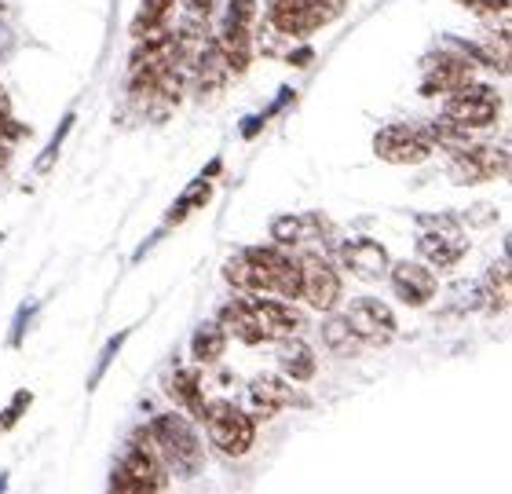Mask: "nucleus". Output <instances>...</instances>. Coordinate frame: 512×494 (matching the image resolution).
Returning a JSON list of instances; mask_svg holds the SVG:
<instances>
[{"label": "nucleus", "instance_id": "f257e3e1", "mask_svg": "<svg viewBox=\"0 0 512 494\" xmlns=\"http://www.w3.org/2000/svg\"><path fill=\"white\" fill-rule=\"evenodd\" d=\"M169 487V469L161 462L158 447H154V436H150L147 425L128 432V447L125 458L118 462V469L110 473V491H165Z\"/></svg>", "mask_w": 512, "mask_h": 494}, {"label": "nucleus", "instance_id": "f03ea898", "mask_svg": "<svg viewBox=\"0 0 512 494\" xmlns=\"http://www.w3.org/2000/svg\"><path fill=\"white\" fill-rule=\"evenodd\" d=\"M147 429L154 436V447H158L165 469H172L176 476H194L202 469V436L187 414H180V410L154 414Z\"/></svg>", "mask_w": 512, "mask_h": 494}, {"label": "nucleus", "instance_id": "7ed1b4c3", "mask_svg": "<svg viewBox=\"0 0 512 494\" xmlns=\"http://www.w3.org/2000/svg\"><path fill=\"white\" fill-rule=\"evenodd\" d=\"M253 264L256 275V293L267 297H282V301H297L300 297V257H293V249L282 246H246L242 249Z\"/></svg>", "mask_w": 512, "mask_h": 494}, {"label": "nucleus", "instance_id": "20e7f679", "mask_svg": "<svg viewBox=\"0 0 512 494\" xmlns=\"http://www.w3.org/2000/svg\"><path fill=\"white\" fill-rule=\"evenodd\" d=\"M202 425L209 432V443L227 458H242L253 451L256 443V421L249 418V410L227 403V399H213L205 403Z\"/></svg>", "mask_w": 512, "mask_h": 494}, {"label": "nucleus", "instance_id": "39448f33", "mask_svg": "<svg viewBox=\"0 0 512 494\" xmlns=\"http://www.w3.org/2000/svg\"><path fill=\"white\" fill-rule=\"evenodd\" d=\"M498 114H502L498 88L483 85V81H469L465 88L443 96V114H439V118H447L450 125H458V129L480 132V129H491L494 121H498Z\"/></svg>", "mask_w": 512, "mask_h": 494}, {"label": "nucleus", "instance_id": "423d86ee", "mask_svg": "<svg viewBox=\"0 0 512 494\" xmlns=\"http://www.w3.org/2000/svg\"><path fill=\"white\" fill-rule=\"evenodd\" d=\"M300 297L315 308V312H337L341 304V275L322 253H300Z\"/></svg>", "mask_w": 512, "mask_h": 494}, {"label": "nucleus", "instance_id": "0eeeda50", "mask_svg": "<svg viewBox=\"0 0 512 494\" xmlns=\"http://www.w3.org/2000/svg\"><path fill=\"white\" fill-rule=\"evenodd\" d=\"M425 77H421V96H450V92H458L465 88L469 81H476V66L465 59L461 52H432L421 63Z\"/></svg>", "mask_w": 512, "mask_h": 494}, {"label": "nucleus", "instance_id": "6e6552de", "mask_svg": "<svg viewBox=\"0 0 512 494\" xmlns=\"http://www.w3.org/2000/svg\"><path fill=\"white\" fill-rule=\"evenodd\" d=\"M374 154L388 165H421L432 158V143L417 125H384L374 136Z\"/></svg>", "mask_w": 512, "mask_h": 494}, {"label": "nucleus", "instance_id": "1a4fd4ad", "mask_svg": "<svg viewBox=\"0 0 512 494\" xmlns=\"http://www.w3.org/2000/svg\"><path fill=\"white\" fill-rule=\"evenodd\" d=\"M249 308H253L260 341H282V337H297L304 330V315L293 308V301L282 297H267V293H246Z\"/></svg>", "mask_w": 512, "mask_h": 494}, {"label": "nucleus", "instance_id": "9d476101", "mask_svg": "<svg viewBox=\"0 0 512 494\" xmlns=\"http://www.w3.org/2000/svg\"><path fill=\"white\" fill-rule=\"evenodd\" d=\"M388 282L395 290V301L406 304V308H425V304L436 301L439 279L436 271L421 264V260H399V264H388Z\"/></svg>", "mask_w": 512, "mask_h": 494}, {"label": "nucleus", "instance_id": "9b49d317", "mask_svg": "<svg viewBox=\"0 0 512 494\" xmlns=\"http://www.w3.org/2000/svg\"><path fill=\"white\" fill-rule=\"evenodd\" d=\"M344 319L363 344H388L395 337V312L381 297H355Z\"/></svg>", "mask_w": 512, "mask_h": 494}, {"label": "nucleus", "instance_id": "f8f14e48", "mask_svg": "<svg viewBox=\"0 0 512 494\" xmlns=\"http://www.w3.org/2000/svg\"><path fill=\"white\" fill-rule=\"evenodd\" d=\"M337 260H341V268L348 271V275H355V279L363 282H377L388 275V249L381 246V242H374V238H352V242H341L337 246Z\"/></svg>", "mask_w": 512, "mask_h": 494}, {"label": "nucleus", "instance_id": "ddd939ff", "mask_svg": "<svg viewBox=\"0 0 512 494\" xmlns=\"http://www.w3.org/2000/svg\"><path fill=\"white\" fill-rule=\"evenodd\" d=\"M465 253H469L465 231H421L417 235V260L428 264L432 271L458 268Z\"/></svg>", "mask_w": 512, "mask_h": 494}, {"label": "nucleus", "instance_id": "4468645a", "mask_svg": "<svg viewBox=\"0 0 512 494\" xmlns=\"http://www.w3.org/2000/svg\"><path fill=\"white\" fill-rule=\"evenodd\" d=\"M264 15H267V30L278 33V37H311L319 30L315 19L308 15L304 0H264Z\"/></svg>", "mask_w": 512, "mask_h": 494}, {"label": "nucleus", "instance_id": "2eb2a0df", "mask_svg": "<svg viewBox=\"0 0 512 494\" xmlns=\"http://www.w3.org/2000/svg\"><path fill=\"white\" fill-rule=\"evenodd\" d=\"M249 399H253V410H249V418L253 421H267L275 418L278 410H286L297 403V392L289 385L286 377H256L253 385H249Z\"/></svg>", "mask_w": 512, "mask_h": 494}, {"label": "nucleus", "instance_id": "dca6fc26", "mask_svg": "<svg viewBox=\"0 0 512 494\" xmlns=\"http://www.w3.org/2000/svg\"><path fill=\"white\" fill-rule=\"evenodd\" d=\"M213 41L224 55V66L231 77L246 74L253 63V26H235V22H220V30H213Z\"/></svg>", "mask_w": 512, "mask_h": 494}, {"label": "nucleus", "instance_id": "f3484780", "mask_svg": "<svg viewBox=\"0 0 512 494\" xmlns=\"http://www.w3.org/2000/svg\"><path fill=\"white\" fill-rule=\"evenodd\" d=\"M165 396L183 407L191 418L202 421L205 414V388H202V374L198 370H187V366H176L172 374H165Z\"/></svg>", "mask_w": 512, "mask_h": 494}, {"label": "nucleus", "instance_id": "a211bd4d", "mask_svg": "<svg viewBox=\"0 0 512 494\" xmlns=\"http://www.w3.org/2000/svg\"><path fill=\"white\" fill-rule=\"evenodd\" d=\"M216 323L224 326L227 337H235L242 344H264L260 341V330H256V319H253V308H249V297L246 293H238L231 301L216 312Z\"/></svg>", "mask_w": 512, "mask_h": 494}, {"label": "nucleus", "instance_id": "6ab92c4d", "mask_svg": "<svg viewBox=\"0 0 512 494\" xmlns=\"http://www.w3.org/2000/svg\"><path fill=\"white\" fill-rule=\"evenodd\" d=\"M278 366H282V374L293 377L297 385H304V381H311L315 377V370H319V359H315V348H308V344L300 341V337H282L278 341Z\"/></svg>", "mask_w": 512, "mask_h": 494}, {"label": "nucleus", "instance_id": "aec40b11", "mask_svg": "<svg viewBox=\"0 0 512 494\" xmlns=\"http://www.w3.org/2000/svg\"><path fill=\"white\" fill-rule=\"evenodd\" d=\"M227 344H231V337H227V330L216 323V319L213 323H202L191 337V359L198 366H213V363L224 359Z\"/></svg>", "mask_w": 512, "mask_h": 494}, {"label": "nucleus", "instance_id": "412c9836", "mask_svg": "<svg viewBox=\"0 0 512 494\" xmlns=\"http://www.w3.org/2000/svg\"><path fill=\"white\" fill-rule=\"evenodd\" d=\"M509 264H494L487 275H483L480 282H476V293H480V304L487 308V312L494 315H505L509 312Z\"/></svg>", "mask_w": 512, "mask_h": 494}, {"label": "nucleus", "instance_id": "4be33fe9", "mask_svg": "<svg viewBox=\"0 0 512 494\" xmlns=\"http://www.w3.org/2000/svg\"><path fill=\"white\" fill-rule=\"evenodd\" d=\"M319 337L333 355H355L359 352V344H363L359 337H355L352 326H348V319L337 312H326V319H322V326H319Z\"/></svg>", "mask_w": 512, "mask_h": 494}, {"label": "nucleus", "instance_id": "5701e85b", "mask_svg": "<svg viewBox=\"0 0 512 494\" xmlns=\"http://www.w3.org/2000/svg\"><path fill=\"white\" fill-rule=\"evenodd\" d=\"M224 282L231 286L235 293H256V275H253V264H249V257L238 249V253H231V257L224 260Z\"/></svg>", "mask_w": 512, "mask_h": 494}, {"label": "nucleus", "instance_id": "b1692460", "mask_svg": "<svg viewBox=\"0 0 512 494\" xmlns=\"http://www.w3.org/2000/svg\"><path fill=\"white\" fill-rule=\"evenodd\" d=\"M172 8H176V0H143L136 11V19H132V37L154 30V26H165Z\"/></svg>", "mask_w": 512, "mask_h": 494}, {"label": "nucleus", "instance_id": "393cba45", "mask_svg": "<svg viewBox=\"0 0 512 494\" xmlns=\"http://www.w3.org/2000/svg\"><path fill=\"white\" fill-rule=\"evenodd\" d=\"M209 198H213V180H209V176H194V180L183 187L180 198H176V205H180L183 213H194V209L209 205Z\"/></svg>", "mask_w": 512, "mask_h": 494}, {"label": "nucleus", "instance_id": "a878e982", "mask_svg": "<svg viewBox=\"0 0 512 494\" xmlns=\"http://www.w3.org/2000/svg\"><path fill=\"white\" fill-rule=\"evenodd\" d=\"M70 129H74V114H66L63 118V125L52 132V140H48V147L41 151V158H37V165H33V172H52V165H55V158H59V151H63V143H66V136H70Z\"/></svg>", "mask_w": 512, "mask_h": 494}, {"label": "nucleus", "instance_id": "bb28decb", "mask_svg": "<svg viewBox=\"0 0 512 494\" xmlns=\"http://www.w3.org/2000/svg\"><path fill=\"white\" fill-rule=\"evenodd\" d=\"M33 407V392H26V388H19L15 396H11V403H8V410L0 414V432H11L15 425H19V418L26 414V410Z\"/></svg>", "mask_w": 512, "mask_h": 494}, {"label": "nucleus", "instance_id": "cd10ccee", "mask_svg": "<svg viewBox=\"0 0 512 494\" xmlns=\"http://www.w3.org/2000/svg\"><path fill=\"white\" fill-rule=\"evenodd\" d=\"M256 19H260V0H227L224 22H235V26H256Z\"/></svg>", "mask_w": 512, "mask_h": 494}, {"label": "nucleus", "instance_id": "c85d7f7f", "mask_svg": "<svg viewBox=\"0 0 512 494\" xmlns=\"http://www.w3.org/2000/svg\"><path fill=\"white\" fill-rule=\"evenodd\" d=\"M417 227L421 231H465V224H461L458 216H450V213H421L417 216Z\"/></svg>", "mask_w": 512, "mask_h": 494}, {"label": "nucleus", "instance_id": "c756f323", "mask_svg": "<svg viewBox=\"0 0 512 494\" xmlns=\"http://www.w3.org/2000/svg\"><path fill=\"white\" fill-rule=\"evenodd\" d=\"M128 341V330H121L118 337H110V344H107V352H103V359H99V366H96V374L88 377V388H96L99 385V377L107 374V366H110V359H114V355L121 352V344Z\"/></svg>", "mask_w": 512, "mask_h": 494}, {"label": "nucleus", "instance_id": "7c9ffc66", "mask_svg": "<svg viewBox=\"0 0 512 494\" xmlns=\"http://www.w3.org/2000/svg\"><path fill=\"white\" fill-rule=\"evenodd\" d=\"M33 312H37V304H22L19 315H15V330H11V344L22 341V330H26V323L33 319Z\"/></svg>", "mask_w": 512, "mask_h": 494}, {"label": "nucleus", "instance_id": "2f4dec72", "mask_svg": "<svg viewBox=\"0 0 512 494\" xmlns=\"http://www.w3.org/2000/svg\"><path fill=\"white\" fill-rule=\"evenodd\" d=\"M311 48L308 44H300V48H289V55H286V63H293V66H308L311 63Z\"/></svg>", "mask_w": 512, "mask_h": 494}, {"label": "nucleus", "instance_id": "473e14b6", "mask_svg": "<svg viewBox=\"0 0 512 494\" xmlns=\"http://www.w3.org/2000/svg\"><path fill=\"white\" fill-rule=\"evenodd\" d=\"M11 48H15V33H11L8 22H0V59H8Z\"/></svg>", "mask_w": 512, "mask_h": 494}, {"label": "nucleus", "instance_id": "72a5a7b5", "mask_svg": "<svg viewBox=\"0 0 512 494\" xmlns=\"http://www.w3.org/2000/svg\"><path fill=\"white\" fill-rule=\"evenodd\" d=\"M461 8H469L472 15H494V8H491V0H458Z\"/></svg>", "mask_w": 512, "mask_h": 494}, {"label": "nucleus", "instance_id": "f704fd0d", "mask_svg": "<svg viewBox=\"0 0 512 494\" xmlns=\"http://www.w3.org/2000/svg\"><path fill=\"white\" fill-rule=\"evenodd\" d=\"M220 169H224V158H213V162L205 165L202 169V176H209V180H216V176H220Z\"/></svg>", "mask_w": 512, "mask_h": 494}, {"label": "nucleus", "instance_id": "c9c22d12", "mask_svg": "<svg viewBox=\"0 0 512 494\" xmlns=\"http://www.w3.org/2000/svg\"><path fill=\"white\" fill-rule=\"evenodd\" d=\"M509 4H512V0H491L494 15H498V11H502V15H505V11H509Z\"/></svg>", "mask_w": 512, "mask_h": 494}, {"label": "nucleus", "instance_id": "e433bc0d", "mask_svg": "<svg viewBox=\"0 0 512 494\" xmlns=\"http://www.w3.org/2000/svg\"><path fill=\"white\" fill-rule=\"evenodd\" d=\"M4 487H8V476H0V491H4Z\"/></svg>", "mask_w": 512, "mask_h": 494}]
</instances>
